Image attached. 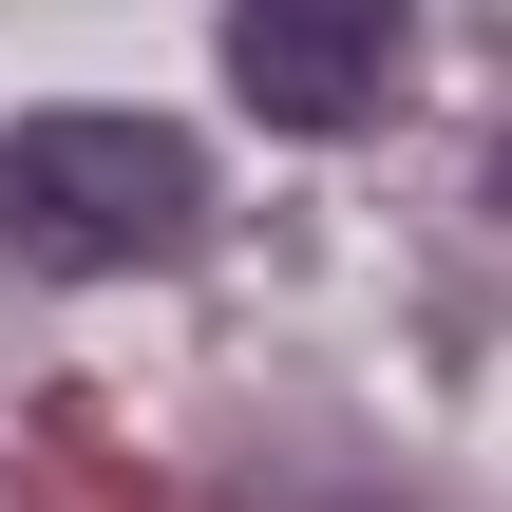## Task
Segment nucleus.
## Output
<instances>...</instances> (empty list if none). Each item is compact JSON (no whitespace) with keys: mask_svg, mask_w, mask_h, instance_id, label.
I'll return each instance as SVG.
<instances>
[{"mask_svg":"<svg viewBox=\"0 0 512 512\" xmlns=\"http://www.w3.org/2000/svg\"><path fill=\"white\" fill-rule=\"evenodd\" d=\"M190 209H209V171H190L171 114H38V133H0V266H38V285L171 266Z\"/></svg>","mask_w":512,"mask_h":512,"instance_id":"obj_1","label":"nucleus"},{"mask_svg":"<svg viewBox=\"0 0 512 512\" xmlns=\"http://www.w3.org/2000/svg\"><path fill=\"white\" fill-rule=\"evenodd\" d=\"M418 57V0H228V95L266 133H361Z\"/></svg>","mask_w":512,"mask_h":512,"instance_id":"obj_2","label":"nucleus"}]
</instances>
